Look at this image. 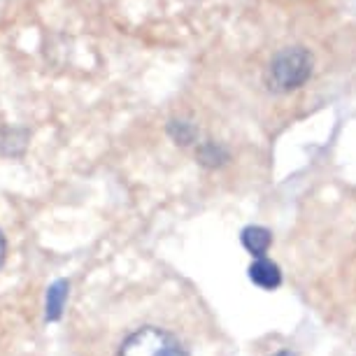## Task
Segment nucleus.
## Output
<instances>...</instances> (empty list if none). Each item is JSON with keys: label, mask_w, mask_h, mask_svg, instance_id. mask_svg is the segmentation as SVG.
Returning <instances> with one entry per match:
<instances>
[{"label": "nucleus", "mask_w": 356, "mask_h": 356, "mask_svg": "<svg viewBox=\"0 0 356 356\" xmlns=\"http://www.w3.org/2000/svg\"><path fill=\"white\" fill-rule=\"evenodd\" d=\"M312 75V54L305 47H286L273 56L266 82L273 91L286 93L303 86Z\"/></svg>", "instance_id": "f257e3e1"}, {"label": "nucleus", "mask_w": 356, "mask_h": 356, "mask_svg": "<svg viewBox=\"0 0 356 356\" xmlns=\"http://www.w3.org/2000/svg\"><path fill=\"white\" fill-rule=\"evenodd\" d=\"M119 356H189V349L165 328L143 326L122 342Z\"/></svg>", "instance_id": "f03ea898"}, {"label": "nucleus", "mask_w": 356, "mask_h": 356, "mask_svg": "<svg viewBox=\"0 0 356 356\" xmlns=\"http://www.w3.org/2000/svg\"><path fill=\"white\" fill-rule=\"evenodd\" d=\"M250 280L257 286L266 289V291H273V289H277L282 284V270L277 264H273V261H268L264 257V259H257L250 266Z\"/></svg>", "instance_id": "7ed1b4c3"}, {"label": "nucleus", "mask_w": 356, "mask_h": 356, "mask_svg": "<svg viewBox=\"0 0 356 356\" xmlns=\"http://www.w3.org/2000/svg\"><path fill=\"white\" fill-rule=\"evenodd\" d=\"M240 240H243L245 250L257 259H264L266 252L270 250V245H273V235L264 226H247Z\"/></svg>", "instance_id": "20e7f679"}, {"label": "nucleus", "mask_w": 356, "mask_h": 356, "mask_svg": "<svg viewBox=\"0 0 356 356\" xmlns=\"http://www.w3.org/2000/svg\"><path fill=\"white\" fill-rule=\"evenodd\" d=\"M65 298H68V282L65 280H56L47 291V321H58L61 319Z\"/></svg>", "instance_id": "39448f33"}, {"label": "nucleus", "mask_w": 356, "mask_h": 356, "mask_svg": "<svg viewBox=\"0 0 356 356\" xmlns=\"http://www.w3.org/2000/svg\"><path fill=\"white\" fill-rule=\"evenodd\" d=\"M228 161V152L226 147H221L214 140H207V143H200L198 147V163L205 168H221Z\"/></svg>", "instance_id": "423d86ee"}, {"label": "nucleus", "mask_w": 356, "mask_h": 356, "mask_svg": "<svg viewBox=\"0 0 356 356\" xmlns=\"http://www.w3.org/2000/svg\"><path fill=\"white\" fill-rule=\"evenodd\" d=\"M168 133H170V138L175 140L177 145H191L193 140H196V129H193V124H189V122H170L168 124Z\"/></svg>", "instance_id": "0eeeda50"}, {"label": "nucleus", "mask_w": 356, "mask_h": 356, "mask_svg": "<svg viewBox=\"0 0 356 356\" xmlns=\"http://www.w3.org/2000/svg\"><path fill=\"white\" fill-rule=\"evenodd\" d=\"M8 145H12L10 156H19V154L24 152V147H26V131H19V129L5 131L3 138H0V152L8 149Z\"/></svg>", "instance_id": "6e6552de"}, {"label": "nucleus", "mask_w": 356, "mask_h": 356, "mask_svg": "<svg viewBox=\"0 0 356 356\" xmlns=\"http://www.w3.org/2000/svg\"><path fill=\"white\" fill-rule=\"evenodd\" d=\"M3 257H5V238L0 233V264H3Z\"/></svg>", "instance_id": "1a4fd4ad"}, {"label": "nucleus", "mask_w": 356, "mask_h": 356, "mask_svg": "<svg viewBox=\"0 0 356 356\" xmlns=\"http://www.w3.org/2000/svg\"><path fill=\"white\" fill-rule=\"evenodd\" d=\"M273 356H296V354H293V352H289V349H282V352L273 354Z\"/></svg>", "instance_id": "9d476101"}]
</instances>
